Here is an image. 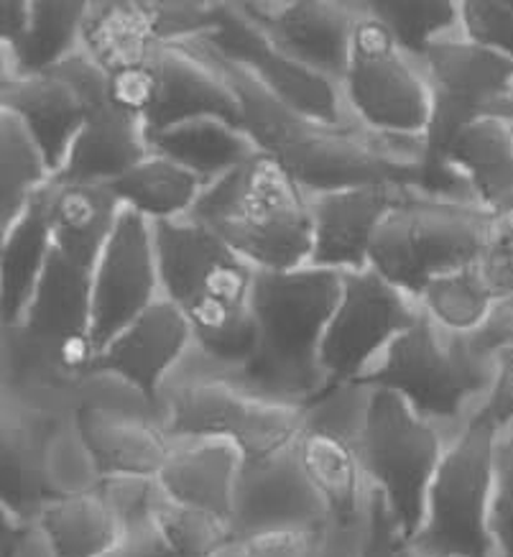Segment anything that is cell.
<instances>
[{
  "mask_svg": "<svg viewBox=\"0 0 513 557\" xmlns=\"http://www.w3.org/2000/svg\"><path fill=\"white\" fill-rule=\"evenodd\" d=\"M210 64L236 92L243 131L255 149L289 174L302 193L320 195L365 185L416 189L422 182L424 138L391 136L361 123L325 126L281 106L255 79L217 54L204 39L172 44Z\"/></svg>",
  "mask_w": 513,
  "mask_h": 557,
  "instance_id": "1",
  "label": "cell"
},
{
  "mask_svg": "<svg viewBox=\"0 0 513 557\" xmlns=\"http://www.w3.org/2000/svg\"><path fill=\"white\" fill-rule=\"evenodd\" d=\"M340 292L342 274L327 269L259 271L251 297L253 354L227 376L266 399L310 407L325 392L320 348Z\"/></svg>",
  "mask_w": 513,
  "mask_h": 557,
  "instance_id": "2",
  "label": "cell"
},
{
  "mask_svg": "<svg viewBox=\"0 0 513 557\" xmlns=\"http://www.w3.org/2000/svg\"><path fill=\"white\" fill-rule=\"evenodd\" d=\"M187 218L210 228L259 271L310 267L312 215L306 195L261 151L204 187Z\"/></svg>",
  "mask_w": 513,
  "mask_h": 557,
  "instance_id": "3",
  "label": "cell"
},
{
  "mask_svg": "<svg viewBox=\"0 0 513 557\" xmlns=\"http://www.w3.org/2000/svg\"><path fill=\"white\" fill-rule=\"evenodd\" d=\"M429 85V121L424 128V164L416 193L475 202L471 189L445 166L450 144L483 119L513 115V64L498 51L467 39L435 41L422 62Z\"/></svg>",
  "mask_w": 513,
  "mask_h": 557,
  "instance_id": "4",
  "label": "cell"
},
{
  "mask_svg": "<svg viewBox=\"0 0 513 557\" xmlns=\"http://www.w3.org/2000/svg\"><path fill=\"white\" fill-rule=\"evenodd\" d=\"M493 381V358L475 354L467 335L447 333L427 314L393 338L355 384L396 392L447 440L458 437L478 412Z\"/></svg>",
  "mask_w": 513,
  "mask_h": 557,
  "instance_id": "5",
  "label": "cell"
},
{
  "mask_svg": "<svg viewBox=\"0 0 513 557\" xmlns=\"http://www.w3.org/2000/svg\"><path fill=\"white\" fill-rule=\"evenodd\" d=\"M304 409L261 397L195 354L161 388V420L174 443L227 440L240 450L243 463L291 448L302 430Z\"/></svg>",
  "mask_w": 513,
  "mask_h": 557,
  "instance_id": "6",
  "label": "cell"
},
{
  "mask_svg": "<svg viewBox=\"0 0 513 557\" xmlns=\"http://www.w3.org/2000/svg\"><path fill=\"white\" fill-rule=\"evenodd\" d=\"M496 223L475 202L404 189L373 240L371 269L416 299L429 278L478 263Z\"/></svg>",
  "mask_w": 513,
  "mask_h": 557,
  "instance_id": "7",
  "label": "cell"
},
{
  "mask_svg": "<svg viewBox=\"0 0 513 557\" xmlns=\"http://www.w3.org/2000/svg\"><path fill=\"white\" fill-rule=\"evenodd\" d=\"M496 443L498 430L480 417H471L465 430L447 443L429 483L422 527L406 547L429 557H493Z\"/></svg>",
  "mask_w": 513,
  "mask_h": 557,
  "instance_id": "8",
  "label": "cell"
},
{
  "mask_svg": "<svg viewBox=\"0 0 513 557\" xmlns=\"http://www.w3.org/2000/svg\"><path fill=\"white\" fill-rule=\"evenodd\" d=\"M447 443L399 394L371 388L361 428V463L365 479L384 496L401 545L422 527L429 483Z\"/></svg>",
  "mask_w": 513,
  "mask_h": 557,
  "instance_id": "9",
  "label": "cell"
},
{
  "mask_svg": "<svg viewBox=\"0 0 513 557\" xmlns=\"http://www.w3.org/2000/svg\"><path fill=\"white\" fill-rule=\"evenodd\" d=\"M340 90L350 119L363 128L391 136H424L429 121L424 70L363 3Z\"/></svg>",
  "mask_w": 513,
  "mask_h": 557,
  "instance_id": "10",
  "label": "cell"
},
{
  "mask_svg": "<svg viewBox=\"0 0 513 557\" xmlns=\"http://www.w3.org/2000/svg\"><path fill=\"white\" fill-rule=\"evenodd\" d=\"M371 386L348 384L322 394L304 409L295 450L306 479L325 502L335 527L365 522L371 483L361 463V428Z\"/></svg>",
  "mask_w": 513,
  "mask_h": 557,
  "instance_id": "11",
  "label": "cell"
},
{
  "mask_svg": "<svg viewBox=\"0 0 513 557\" xmlns=\"http://www.w3.org/2000/svg\"><path fill=\"white\" fill-rule=\"evenodd\" d=\"M75 428L100 479H157L174 448L161 409L128 381L105 371L85 384Z\"/></svg>",
  "mask_w": 513,
  "mask_h": 557,
  "instance_id": "12",
  "label": "cell"
},
{
  "mask_svg": "<svg viewBox=\"0 0 513 557\" xmlns=\"http://www.w3.org/2000/svg\"><path fill=\"white\" fill-rule=\"evenodd\" d=\"M416 299L396 289L373 269L342 274V292L325 327L320 363L325 392L355 384L420 318Z\"/></svg>",
  "mask_w": 513,
  "mask_h": 557,
  "instance_id": "13",
  "label": "cell"
},
{
  "mask_svg": "<svg viewBox=\"0 0 513 557\" xmlns=\"http://www.w3.org/2000/svg\"><path fill=\"white\" fill-rule=\"evenodd\" d=\"M217 54L248 72L271 98L295 113L325 126H348L350 119L342 90L317 72L276 49L259 26L246 18L238 3H215V32L200 36Z\"/></svg>",
  "mask_w": 513,
  "mask_h": 557,
  "instance_id": "14",
  "label": "cell"
},
{
  "mask_svg": "<svg viewBox=\"0 0 513 557\" xmlns=\"http://www.w3.org/2000/svg\"><path fill=\"white\" fill-rule=\"evenodd\" d=\"M153 225L161 297L185 310L202 302L251 307L259 269L192 218Z\"/></svg>",
  "mask_w": 513,
  "mask_h": 557,
  "instance_id": "15",
  "label": "cell"
},
{
  "mask_svg": "<svg viewBox=\"0 0 513 557\" xmlns=\"http://www.w3.org/2000/svg\"><path fill=\"white\" fill-rule=\"evenodd\" d=\"M98 486L123 522L105 557H215L230 540L227 524L168 502L157 479H100Z\"/></svg>",
  "mask_w": 513,
  "mask_h": 557,
  "instance_id": "16",
  "label": "cell"
},
{
  "mask_svg": "<svg viewBox=\"0 0 513 557\" xmlns=\"http://www.w3.org/2000/svg\"><path fill=\"white\" fill-rule=\"evenodd\" d=\"M54 70L77 87L85 102L83 128L72 144L67 164L54 180L108 185L149 157L143 121L110 100L108 75L85 51H77Z\"/></svg>",
  "mask_w": 513,
  "mask_h": 557,
  "instance_id": "17",
  "label": "cell"
},
{
  "mask_svg": "<svg viewBox=\"0 0 513 557\" xmlns=\"http://www.w3.org/2000/svg\"><path fill=\"white\" fill-rule=\"evenodd\" d=\"M161 299L153 225L123 210L113 238L92 269V338L98 350Z\"/></svg>",
  "mask_w": 513,
  "mask_h": 557,
  "instance_id": "18",
  "label": "cell"
},
{
  "mask_svg": "<svg viewBox=\"0 0 513 557\" xmlns=\"http://www.w3.org/2000/svg\"><path fill=\"white\" fill-rule=\"evenodd\" d=\"M238 9L253 26L268 36L276 49L317 72L337 87L346 77L350 41L361 13V3H335V0H240Z\"/></svg>",
  "mask_w": 513,
  "mask_h": 557,
  "instance_id": "19",
  "label": "cell"
},
{
  "mask_svg": "<svg viewBox=\"0 0 513 557\" xmlns=\"http://www.w3.org/2000/svg\"><path fill=\"white\" fill-rule=\"evenodd\" d=\"M409 187L365 185L306 197L312 215V269L355 274L371 269V248L388 212Z\"/></svg>",
  "mask_w": 513,
  "mask_h": 557,
  "instance_id": "20",
  "label": "cell"
},
{
  "mask_svg": "<svg viewBox=\"0 0 513 557\" xmlns=\"http://www.w3.org/2000/svg\"><path fill=\"white\" fill-rule=\"evenodd\" d=\"M327 522L325 502L306 479L295 445L271 458L243 463L227 524L230 537Z\"/></svg>",
  "mask_w": 513,
  "mask_h": 557,
  "instance_id": "21",
  "label": "cell"
},
{
  "mask_svg": "<svg viewBox=\"0 0 513 557\" xmlns=\"http://www.w3.org/2000/svg\"><path fill=\"white\" fill-rule=\"evenodd\" d=\"M192 330L168 299H157L102 348L98 371L115 373L161 409V388L192 354Z\"/></svg>",
  "mask_w": 513,
  "mask_h": 557,
  "instance_id": "22",
  "label": "cell"
},
{
  "mask_svg": "<svg viewBox=\"0 0 513 557\" xmlns=\"http://www.w3.org/2000/svg\"><path fill=\"white\" fill-rule=\"evenodd\" d=\"M240 471L243 456L227 440H177L157 483L177 507L230 524Z\"/></svg>",
  "mask_w": 513,
  "mask_h": 557,
  "instance_id": "23",
  "label": "cell"
},
{
  "mask_svg": "<svg viewBox=\"0 0 513 557\" xmlns=\"http://www.w3.org/2000/svg\"><path fill=\"white\" fill-rule=\"evenodd\" d=\"M70 420V417H67ZM64 420L26 412L3 401L0 417V511L36 522L39 511L57 498L49 481L47 453L51 435Z\"/></svg>",
  "mask_w": 513,
  "mask_h": 557,
  "instance_id": "24",
  "label": "cell"
},
{
  "mask_svg": "<svg viewBox=\"0 0 513 557\" xmlns=\"http://www.w3.org/2000/svg\"><path fill=\"white\" fill-rule=\"evenodd\" d=\"M0 110L28 131L57 177L85 121L77 87L57 70L34 77H0Z\"/></svg>",
  "mask_w": 513,
  "mask_h": 557,
  "instance_id": "25",
  "label": "cell"
},
{
  "mask_svg": "<svg viewBox=\"0 0 513 557\" xmlns=\"http://www.w3.org/2000/svg\"><path fill=\"white\" fill-rule=\"evenodd\" d=\"M159 75L157 102L143 121L146 141L151 136L197 119H220L243 128L236 92L210 64L179 47H161L153 54Z\"/></svg>",
  "mask_w": 513,
  "mask_h": 557,
  "instance_id": "26",
  "label": "cell"
},
{
  "mask_svg": "<svg viewBox=\"0 0 513 557\" xmlns=\"http://www.w3.org/2000/svg\"><path fill=\"white\" fill-rule=\"evenodd\" d=\"M47 208L54 246L70 261L90 271L105 251L126 210L108 185L60 180H51L47 187Z\"/></svg>",
  "mask_w": 513,
  "mask_h": 557,
  "instance_id": "27",
  "label": "cell"
},
{
  "mask_svg": "<svg viewBox=\"0 0 513 557\" xmlns=\"http://www.w3.org/2000/svg\"><path fill=\"white\" fill-rule=\"evenodd\" d=\"M445 166L496 220L513 215V131L505 119H483L450 144Z\"/></svg>",
  "mask_w": 513,
  "mask_h": 557,
  "instance_id": "28",
  "label": "cell"
},
{
  "mask_svg": "<svg viewBox=\"0 0 513 557\" xmlns=\"http://www.w3.org/2000/svg\"><path fill=\"white\" fill-rule=\"evenodd\" d=\"M47 187L26 205L9 228L0 231V327H13L24 320L36 284L54 251Z\"/></svg>",
  "mask_w": 513,
  "mask_h": 557,
  "instance_id": "29",
  "label": "cell"
},
{
  "mask_svg": "<svg viewBox=\"0 0 513 557\" xmlns=\"http://www.w3.org/2000/svg\"><path fill=\"white\" fill-rule=\"evenodd\" d=\"M161 47L153 0H102L87 9L83 51L105 75L151 60Z\"/></svg>",
  "mask_w": 513,
  "mask_h": 557,
  "instance_id": "30",
  "label": "cell"
},
{
  "mask_svg": "<svg viewBox=\"0 0 513 557\" xmlns=\"http://www.w3.org/2000/svg\"><path fill=\"white\" fill-rule=\"evenodd\" d=\"M34 338L92 333V271L70 261L54 246L18 325Z\"/></svg>",
  "mask_w": 513,
  "mask_h": 557,
  "instance_id": "31",
  "label": "cell"
},
{
  "mask_svg": "<svg viewBox=\"0 0 513 557\" xmlns=\"http://www.w3.org/2000/svg\"><path fill=\"white\" fill-rule=\"evenodd\" d=\"M54 557H105L123 534V522L100 486L51 498L36 517Z\"/></svg>",
  "mask_w": 513,
  "mask_h": 557,
  "instance_id": "32",
  "label": "cell"
},
{
  "mask_svg": "<svg viewBox=\"0 0 513 557\" xmlns=\"http://www.w3.org/2000/svg\"><path fill=\"white\" fill-rule=\"evenodd\" d=\"M90 3H49L34 0L24 34L11 47H3V75L34 77L60 67L83 51V26Z\"/></svg>",
  "mask_w": 513,
  "mask_h": 557,
  "instance_id": "33",
  "label": "cell"
},
{
  "mask_svg": "<svg viewBox=\"0 0 513 557\" xmlns=\"http://www.w3.org/2000/svg\"><path fill=\"white\" fill-rule=\"evenodd\" d=\"M149 149L185 166L204 185H212L225 174L238 170L259 149L243 128L220 119H197L179 123L164 134L149 138Z\"/></svg>",
  "mask_w": 513,
  "mask_h": 557,
  "instance_id": "34",
  "label": "cell"
},
{
  "mask_svg": "<svg viewBox=\"0 0 513 557\" xmlns=\"http://www.w3.org/2000/svg\"><path fill=\"white\" fill-rule=\"evenodd\" d=\"M108 187L123 208L138 212L149 223H161L187 218L208 185L172 159L149 151V157H143L118 180L108 182Z\"/></svg>",
  "mask_w": 513,
  "mask_h": 557,
  "instance_id": "35",
  "label": "cell"
},
{
  "mask_svg": "<svg viewBox=\"0 0 513 557\" xmlns=\"http://www.w3.org/2000/svg\"><path fill=\"white\" fill-rule=\"evenodd\" d=\"M363 5L420 67L431 44L465 36L463 3L454 0H365Z\"/></svg>",
  "mask_w": 513,
  "mask_h": 557,
  "instance_id": "36",
  "label": "cell"
},
{
  "mask_svg": "<svg viewBox=\"0 0 513 557\" xmlns=\"http://www.w3.org/2000/svg\"><path fill=\"white\" fill-rule=\"evenodd\" d=\"M51 180L54 174L28 131L0 110V231L9 228Z\"/></svg>",
  "mask_w": 513,
  "mask_h": 557,
  "instance_id": "37",
  "label": "cell"
},
{
  "mask_svg": "<svg viewBox=\"0 0 513 557\" xmlns=\"http://www.w3.org/2000/svg\"><path fill=\"white\" fill-rule=\"evenodd\" d=\"M363 524L346 530L327 522L243 534L227 540L215 557H358Z\"/></svg>",
  "mask_w": 513,
  "mask_h": 557,
  "instance_id": "38",
  "label": "cell"
},
{
  "mask_svg": "<svg viewBox=\"0 0 513 557\" xmlns=\"http://www.w3.org/2000/svg\"><path fill=\"white\" fill-rule=\"evenodd\" d=\"M496 299L478 261L473 267L429 278L416 302L422 312L447 333L473 335L486 322Z\"/></svg>",
  "mask_w": 513,
  "mask_h": 557,
  "instance_id": "39",
  "label": "cell"
},
{
  "mask_svg": "<svg viewBox=\"0 0 513 557\" xmlns=\"http://www.w3.org/2000/svg\"><path fill=\"white\" fill-rule=\"evenodd\" d=\"M490 537L493 557H513V428L498 432Z\"/></svg>",
  "mask_w": 513,
  "mask_h": 557,
  "instance_id": "40",
  "label": "cell"
},
{
  "mask_svg": "<svg viewBox=\"0 0 513 557\" xmlns=\"http://www.w3.org/2000/svg\"><path fill=\"white\" fill-rule=\"evenodd\" d=\"M463 34L513 64V0H465Z\"/></svg>",
  "mask_w": 513,
  "mask_h": 557,
  "instance_id": "41",
  "label": "cell"
},
{
  "mask_svg": "<svg viewBox=\"0 0 513 557\" xmlns=\"http://www.w3.org/2000/svg\"><path fill=\"white\" fill-rule=\"evenodd\" d=\"M153 54H157V51H153ZM157 90L159 75L153 57L141 64H130V67L115 70L108 75L110 100H113L121 110H126V113L136 115V119L141 121L149 119L153 102H157Z\"/></svg>",
  "mask_w": 513,
  "mask_h": 557,
  "instance_id": "42",
  "label": "cell"
},
{
  "mask_svg": "<svg viewBox=\"0 0 513 557\" xmlns=\"http://www.w3.org/2000/svg\"><path fill=\"white\" fill-rule=\"evenodd\" d=\"M480 271L496 297L513 292V215L498 220L483 251Z\"/></svg>",
  "mask_w": 513,
  "mask_h": 557,
  "instance_id": "43",
  "label": "cell"
},
{
  "mask_svg": "<svg viewBox=\"0 0 513 557\" xmlns=\"http://www.w3.org/2000/svg\"><path fill=\"white\" fill-rule=\"evenodd\" d=\"M473 417L490 422L498 432L513 428V350L493 356V381Z\"/></svg>",
  "mask_w": 513,
  "mask_h": 557,
  "instance_id": "44",
  "label": "cell"
},
{
  "mask_svg": "<svg viewBox=\"0 0 513 557\" xmlns=\"http://www.w3.org/2000/svg\"><path fill=\"white\" fill-rule=\"evenodd\" d=\"M399 534H396L393 519L378 488H368V504H365V524L361 553L358 557H399Z\"/></svg>",
  "mask_w": 513,
  "mask_h": 557,
  "instance_id": "45",
  "label": "cell"
},
{
  "mask_svg": "<svg viewBox=\"0 0 513 557\" xmlns=\"http://www.w3.org/2000/svg\"><path fill=\"white\" fill-rule=\"evenodd\" d=\"M467 338H471L475 354L483 358H493L501 350H513V292L496 299L486 322Z\"/></svg>",
  "mask_w": 513,
  "mask_h": 557,
  "instance_id": "46",
  "label": "cell"
},
{
  "mask_svg": "<svg viewBox=\"0 0 513 557\" xmlns=\"http://www.w3.org/2000/svg\"><path fill=\"white\" fill-rule=\"evenodd\" d=\"M0 557H54V553L39 524L0 511Z\"/></svg>",
  "mask_w": 513,
  "mask_h": 557,
  "instance_id": "47",
  "label": "cell"
},
{
  "mask_svg": "<svg viewBox=\"0 0 513 557\" xmlns=\"http://www.w3.org/2000/svg\"><path fill=\"white\" fill-rule=\"evenodd\" d=\"M32 0H3L0 3V47H11L28 24Z\"/></svg>",
  "mask_w": 513,
  "mask_h": 557,
  "instance_id": "48",
  "label": "cell"
},
{
  "mask_svg": "<svg viewBox=\"0 0 513 557\" xmlns=\"http://www.w3.org/2000/svg\"><path fill=\"white\" fill-rule=\"evenodd\" d=\"M399 557H429V555H422V553H416V549H412V547L401 545L399 547Z\"/></svg>",
  "mask_w": 513,
  "mask_h": 557,
  "instance_id": "49",
  "label": "cell"
},
{
  "mask_svg": "<svg viewBox=\"0 0 513 557\" xmlns=\"http://www.w3.org/2000/svg\"><path fill=\"white\" fill-rule=\"evenodd\" d=\"M509 123H511V131H513V115H511V121H509Z\"/></svg>",
  "mask_w": 513,
  "mask_h": 557,
  "instance_id": "50",
  "label": "cell"
}]
</instances>
